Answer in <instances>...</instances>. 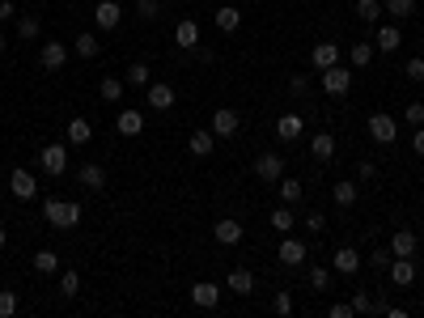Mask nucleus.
I'll return each instance as SVG.
<instances>
[{
    "mask_svg": "<svg viewBox=\"0 0 424 318\" xmlns=\"http://www.w3.org/2000/svg\"><path fill=\"white\" fill-rule=\"evenodd\" d=\"M42 217H47L51 229H76L85 212H81V204H72V200H42Z\"/></svg>",
    "mask_w": 424,
    "mask_h": 318,
    "instance_id": "1",
    "label": "nucleus"
},
{
    "mask_svg": "<svg viewBox=\"0 0 424 318\" xmlns=\"http://www.w3.org/2000/svg\"><path fill=\"white\" fill-rule=\"evenodd\" d=\"M331 98H344L348 89H353V68L340 59V64H331V68H323V81H319Z\"/></svg>",
    "mask_w": 424,
    "mask_h": 318,
    "instance_id": "2",
    "label": "nucleus"
},
{
    "mask_svg": "<svg viewBox=\"0 0 424 318\" xmlns=\"http://www.w3.org/2000/svg\"><path fill=\"white\" fill-rule=\"evenodd\" d=\"M38 166H42V174L59 178L68 170V144H42L38 149Z\"/></svg>",
    "mask_w": 424,
    "mask_h": 318,
    "instance_id": "3",
    "label": "nucleus"
},
{
    "mask_svg": "<svg viewBox=\"0 0 424 318\" xmlns=\"http://www.w3.org/2000/svg\"><path fill=\"white\" fill-rule=\"evenodd\" d=\"M369 136H374L378 144H395V140H399V123H395V115L374 110V115H369Z\"/></svg>",
    "mask_w": 424,
    "mask_h": 318,
    "instance_id": "4",
    "label": "nucleus"
},
{
    "mask_svg": "<svg viewBox=\"0 0 424 318\" xmlns=\"http://www.w3.org/2000/svg\"><path fill=\"white\" fill-rule=\"evenodd\" d=\"M255 178L259 183H280L285 178V153H259L255 157Z\"/></svg>",
    "mask_w": 424,
    "mask_h": 318,
    "instance_id": "5",
    "label": "nucleus"
},
{
    "mask_svg": "<svg viewBox=\"0 0 424 318\" xmlns=\"http://www.w3.org/2000/svg\"><path fill=\"white\" fill-rule=\"evenodd\" d=\"M331 268L344 272V276H357V272L365 268V259H361L357 246H336V251H331Z\"/></svg>",
    "mask_w": 424,
    "mask_h": 318,
    "instance_id": "6",
    "label": "nucleus"
},
{
    "mask_svg": "<svg viewBox=\"0 0 424 318\" xmlns=\"http://www.w3.org/2000/svg\"><path fill=\"white\" fill-rule=\"evenodd\" d=\"M399 42H403V30H399L395 21H378V34H374V51L391 55V51H399Z\"/></svg>",
    "mask_w": 424,
    "mask_h": 318,
    "instance_id": "7",
    "label": "nucleus"
},
{
    "mask_svg": "<svg viewBox=\"0 0 424 318\" xmlns=\"http://www.w3.org/2000/svg\"><path fill=\"white\" fill-rule=\"evenodd\" d=\"M238 127H242V115H238V110H229V106L212 110V136H217V140H225V136H238Z\"/></svg>",
    "mask_w": 424,
    "mask_h": 318,
    "instance_id": "8",
    "label": "nucleus"
},
{
    "mask_svg": "<svg viewBox=\"0 0 424 318\" xmlns=\"http://www.w3.org/2000/svg\"><path fill=\"white\" fill-rule=\"evenodd\" d=\"M119 21H123L119 0H98V4H93V25H98V30H115Z\"/></svg>",
    "mask_w": 424,
    "mask_h": 318,
    "instance_id": "9",
    "label": "nucleus"
},
{
    "mask_svg": "<svg viewBox=\"0 0 424 318\" xmlns=\"http://www.w3.org/2000/svg\"><path fill=\"white\" fill-rule=\"evenodd\" d=\"M38 64H42L47 72H59V68L68 64V47H64V42H55V38H47V42H42V51H38Z\"/></svg>",
    "mask_w": 424,
    "mask_h": 318,
    "instance_id": "10",
    "label": "nucleus"
},
{
    "mask_svg": "<svg viewBox=\"0 0 424 318\" xmlns=\"http://www.w3.org/2000/svg\"><path fill=\"white\" fill-rule=\"evenodd\" d=\"M242 234H246V229H242V221H238V217H221V221L212 225V238H217L221 246H238V242H242Z\"/></svg>",
    "mask_w": 424,
    "mask_h": 318,
    "instance_id": "11",
    "label": "nucleus"
},
{
    "mask_svg": "<svg viewBox=\"0 0 424 318\" xmlns=\"http://www.w3.org/2000/svg\"><path fill=\"white\" fill-rule=\"evenodd\" d=\"M306 251H310V246H306L302 238L280 234V263H285V268H302V263H306Z\"/></svg>",
    "mask_w": 424,
    "mask_h": 318,
    "instance_id": "12",
    "label": "nucleus"
},
{
    "mask_svg": "<svg viewBox=\"0 0 424 318\" xmlns=\"http://www.w3.org/2000/svg\"><path fill=\"white\" fill-rule=\"evenodd\" d=\"M144 98H149V106H153V110H170L178 93H174V85H166V81H149Z\"/></svg>",
    "mask_w": 424,
    "mask_h": 318,
    "instance_id": "13",
    "label": "nucleus"
},
{
    "mask_svg": "<svg viewBox=\"0 0 424 318\" xmlns=\"http://www.w3.org/2000/svg\"><path fill=\"white\" fill-rule=\"evenodd\" d=\"M8 191H13L17 200H34V195H38V178H34L30 170H13V174H8Z\"/></svg>",
    "mask_w": 424,
    "mask_h": 318,
    "instance_id": "14",
    "label": "nucleus"
},
{
    "mask_svg": "<svg viewBox=\"0 0 424 318\" xmlns=\"http://www.w3.org/2000/svg\"><path fill=\"white\" fill-rule=\"evenodd\" d=\"M76 183H81L85 191H106V170H102L98 161H85V166L76 170Z\"/></svg>",
    "mask_w": 424,
    "mask_h": 318,
    "instance_id": "15",
    "label": "nucleus"
},
{
    "mask_svg": "<svg viewBox=\"0 0 424 318\" xmlns=\"http://www.w3.org/2000/svg\"><path fill=\"white\" fill-rule=\"evenodd\" d=\"M386 246H391V255H395V259H416V251H420L412 229H395V238H391Z\"/></svg>",
    "mask_w": 424,
    "mask_h": 318,
    "instance_id": "16",
    "label": "nucleus"
},
{
    "mask_svg": "<svg viewBox=\"0 0 424 318\" xmlns=\"http://www.w3.org/2000/svg\"><path fill=\"white\" fill-rule=\"evenodd\" d=\"M191 302H195L200 310H217V306H221V285H208V280L191 285Z\"/></svg>",
    "mask_w": 424,
    "mask_h": 318,
    "instance_id": "17",
    "label": "nucleus"
},
{
    "mask_svg": "<svg viewBox=\"0 0 424 318\" xmlns=\"http://www.w3.org/2000/svg\"><path fill=\"white\" fill-rule=\"evenodd\" d=\"M115 127H119V136H140V132H144V110H136V106L119 110Z\"/></svg>",
    "mask_w": 424,
    "mask_h": 318,
    "instance_id": "18",
    "label": "nucleus"
},
{
    "mask_svg": "<svg viewBox=\"0 0 424 318\" xmlns=\"http://www.w3.org/2000/svg\"><path fill=\"white\" fill-rule=\"evenodd\" d=\"M302 132H306V119H302V115H280V119H276V136H280L285 144L302 140Z\"/></svg>",
    "mask_w": 424,
    "mask_h": 318,
    "instance_id": "19",
    "label": "nucleus"
},
{
    "mask_svg": "<svg viewBox=\"0 0 424 318\" xmlns=\"http://www.w3.org/2000/svg\"><path fill=\"white\" fill-rule=\"evenodd\" d=\"M212 144H217L212 127H200V132H191V140H187V153H191V157H212Z\"/></svg>",
    "mask_w": 424,
    "mask_h": 318,
    "instance_id": "20",
    "label": "nucleus"
},
{
    "mask_svg": "<svg viewBox=\"0 0 424 318\" xmlns=\"http://www.w3.org/2000/svg\"><path fill=\"white\" fill-rule=\"evenodd\" d=\"M225 289L238 293V297H251V293H255V276H251L246 268H234V272L225 276Z\"/></svg>",
    "mask_w": 424,
    "mask_h": 318,
    "instance_id": "21",
    "label": "nucleus"
},
{
    "mask_svg": "<svg viewBox=\"0 0 424 318\" xmlns=\"http://www.w3.org/2000/svg\"><path fill=\"white\" fill-rule=\"evenodd\" d=\"M212 21H217V30H221V34H234V30L242 25V8H234V4H221V8L212 13Z\"/></svg>",
    "mask_w": 424,
    "mask_h": 318,
    "instance_id": "22",
    "label": "nucleus"
},
{
    "mask_svg": "<svg viewBox=\"0 0 424 318\" xmlns=\"http://www.w3.org/2000/svg\"><path fill=\"white\" fill-rule=\"evenodd\" d=\"M174 42H178L183 51H191V47H200V25H195L191 17H183V21L174 25Z\"/></svg>",
    "mask_w": 424,
    "mask_h": 318,
    "instance_id": "23",
    "label": "nucleus"
},
{
    "mask_svg": "<svg viewBox=\"0 0 424 318\" xmlns=\"http://www.w3.org/2000/svg\"><path fill=\"white\" fill-rule=\"evenodd\" d=\"M310 59H314V72H323V68H331V64H340L344 55H340V47H336V42H319V47L310 51Z\"/></svg>",
    "mask_w": 424,
    "mask_h": 318,
    "instance_id": "24",
    "label": "nucleus"
},
{
    "mask_svg": "<svg viewBox=\"0 0 424 318\" xmlns=\"http://www.w3.org/2000/svg\"><path fill=\"white\" fill-rule=\"evenodd\" d=\"M64 136H68V144H76V149H81V144H89V140H93V127H89V119H81V115H76V119H68Z\"/></svg>",
    "mask_w": 424,
    "mask_h": 318,
    "instance_id": "25",
    "label": "nucleus"
},
{
    "mask_svg": "<svg viewBox=\"0 0 424 318\" xmlns=\"http://www.w3.org/2000/svg\"><path fill=\"white\" fill-rule=\"evenodd\" d=\"M386 272H391V280H395L399 289H412V280H416V263H412V259H391Z\"/></svg>",
    "mask_w": 424,
    "mask_h": 318,
    "instance_id": "26",
    "label": "nucleus"
},
{
    "mask_svg": "<svg viewBox=\"0 0 424 318\" xmlns=\"http://www.w3.org/2000/svg\"><path fill=\"white\" fill-rule=\"evenodd\" d=\"M310 153H314V161H331V157H336V136H331V132H314Z\"/></svg>",
    "mask_w": 424,
    "mask_h": 318,
    "instance_id": "27",
    "label": "nucleus"
},
{
    "mask_svg": "<svg viewBox=\"0 0 424 318\" xmlns=\"http://www.w3.org/2000/svg\"><path fill=\"white\" fill-rule=\"evenodd\" d=\"M38 34H42V17H38V13H21V17H17V38L34 42Z\"/></svg>",
    "mask_w": 424,
    "mask_h": 318,
    "instance_id": "28",
    "label": "nucleus"
},
{
    "mask_svg": "<svg viewBox=\"0 0 424 318\" xmlns=\"http://www.w3.org/2000/svg\"><path fill=\"white\" fill-rule=\"evenodd\" d=\"M123 89H127V81H119V76H102V81H98V98H102V102H119Z\"/></svg>",
    "mask_w": 424,
    "mask_h": 318,
    "instance_id": "29",
    "label": "nucleus"
},
{
    "mask_svg": "<svg viewBox=\"0 0 424 318\" xmlns=\"http://www.w3.org/2000/svg\"><path fill=\"white\" fill-rule=\"evenodd\" d=\"M348 64L353 68H369L374 64V42H353L348 47Z\"/></svg>",
    "mask_w": 424,
    "mask_h": 318,
    "instance_id": "30",
    "label": "nucleus"
},
{
    "mask_svg": "<svg viewBox=\"0 0 424 318\" xmlns=\"http://www.w3.org/2000/svg\"><path fill=\"white\" fill-rule=\"evenodd\" d=\"M382 13H386V8H382V0H357V17H361L365 25H378V21H382Z\"/></svg>",
    "mask_w": 424,
    "mask_h": 318,
    "instance_id": "31",
    "label": "nucleus"
},
{
    "mask_svg": "<svg viewBox=\"0 0 424 318\" xmlns=\"http://www.w3.org/2000/svg\"><path fill=\"white\" fill-rule=\"evenodd\" d=\"M276 187H280V204H297V200L306 195V187H302V178H280Z\"/></svg>",
    "mask_w": 424,
    "mask_h": 318,
    "instance_id": "32",
    "label": "nucleus"
},
{
    "mask_svg": "<svg viewBox=\"0 0 424 318\" xmlns=\"http://www.w3.org/2000/svg\"><path fill=\"white\" fill-rule=\"evenodd\" d=\"M331 200H336L340 208H353V204H357V183H348V178L336 183V187H331Z\"/></svg>",
    "mask_w": 424,
    "mask_h": 318,
    "instance_id": "33",
    "label": "nucleus"
},
{
    "mask_svg": "<svg viewBox=\"0 0 424 318\" xmlns=\"http://www.w3.org/2000/svg\"><path fill=\"white\" fill-rule=\"evenodd\" d=\"M268 221H272V229H276V234H289V229H293V221H297V217H293V204H280Z\"/></svg>",
    "mask_w": 424,
    "mask_h": 318,
    "instance_id": "34",
    "label": "nucleus"
},
{
    "mask_svg": "<svg viewBox=\"0 0 424 318\" xmlns=\"http://www.w3.org/2000/svg\"><path fill=\"white\" fill-rule=\"evenodd\" d=\"M34 272H38V276H55V272H59V255H55V251H38V255H34Z\"/></svg>",
    "mask_w": 424,
    "mask_h": 318,
    "instance_id": "35",
    "label": "nucleus"
},
{
    "mask_svg": "<svg viewBox=\"0 0 424 318\" xmlns=\"http://www.w3.org/2000/svg\"><path fill=\"white\" fill-rule=\"evenodd\" d=\"M123 81H127V85H136V89H149V81H153V76H149V64H144V59H136V64L127 68V76H123Z\"/></svg>",
    "mask_w": 424,
    "mask_h": 318,
    "instance_id": "36",
    "label": "nucleus"
},
{
    "mask_svg": "<svg viewBox=\"0 0 424 318\" xmlns=\"http://www.w3.org/2000/svg\"><path fill=\"white\" fill-rule=\"evenodd\" d=\"M382 8H386L395 21H408V17H416V0H386Z\"/></svg>",
    "mask_w": 424,
    "mask_h": 318,
    "instance_id": "37",
    "label": "nucleus"
},
{
    "mask_svg": "<svg viewBox=\"0 0 424 318\" xmlns=\"http://www.w3.org/2000/svg\"><path fill=\"white\" fill-rule=\"evenodd\" d=\"M102 47H98V34H76V55L81 59H93Z\"/></svg>",
    "mask_w": 424,
    "mask_h": 318,
    "instance_id": "38",
    "label": "nucleus"
},
{
    "mask_svg": "<svg viewBox=\"0 0 424 318\" xmlns=\"http://www.w3.org/2000/svg\"><path fill=\"white\" fill-rule=\"evenodd\" d=\"M76 293H81V276H76V272H64V276H59V297L72 302Z\"/></svg>",
    "mask_w": 424,
    "mask_h": 318,
    "instance_id": "39",
    "label": "nucleus"
},
{
    "mask_svg": "<svg viewBox=\"0 0 424 318\" xmlns=\"http://www.w3.org/2000/svg\"><path fill=\"white\" fill-rule=\"evenodd\" d=\"M327 280H331V272H327V268H319V263H314V268H310V289H314V293H327V289H331V285H327Z\"/></svg>",
    "mask_w": 424,
    "mask_h": 318,
    "instance_id": "40",
    "label": "nucleus"
},
{
    "mask_svg": "<svg viewBox=\"0 0 424 318\" xmlns=\"http://www.w3.org/2000/svg\"><path fill=\"white\" fill-rule=\"evenodd\" d=\"M136 13H140V21H157L161 17V0H136Z\"/></svg>",
    "mask_w": 424,
    "mask_h": 318,
    "instance_id": "41",
    "label": "nucleus"
},
{
    "mask_svg": "<svg viewBox=\"0 0 424 318\" xmlns=\"http://www.w3.org/2000/svg\"><path fill=\"white\" fill-rule=\"evenodd\" d=\"M17 306H21L17 293H13V289H0V318H13L17 314Z\"/></svg>",
    "mask_w": 424,
    "mask_h": 318,
    "instance_id": "42",
    "label": "nucleus"
},
{
    "mask_svg": "<svg viewBox=\"0 0 424 318\" xmlns=\"http://www.w3.org/2000/svg\"><path fill=\"white\" fill-rule=\"evenodd\" d=\"M353 310H357V314H374V293H369V289H357Z\"/></svg>",
    "mask_w": 424,
    "mask_h": 318,
    "instance_id": "43",
    "label": "nucleus"
},
{
    "mask_svg": "<svg viewBox=\"0 0 424 318\" xmlns=\"http://www.w3.org/2000/svg\"><path fill=\"white\" fill-rule=\"evenodd\" d=\"M391 259H395V255H391V246H382V251H374L365 263H369V268H378V272H386V268H391Z\"/></svg>",
    "mask_w": 424,
    "mask_h": 318,
    "instance_id": "44",
    "label": "nucleus"
},
{
    "mask_svg": "<svg viewBox=\"0 0 424 318\" xmlns=\"http://www.w3.org/2000/svg\"><path fill=\"white\" fill-rule=\"evenodd\" d=\"M289 93H297V98H306V93H310V76H306V72H297V76H289Z\"/></svg>",
    "mask_w": 424,
    "mask_h": 318,
    "instance_id": "45",
    "label": "nucleus"
},
{
    "mask_svg": "<svg viewBox=\"0 0 424 318\" xmlns=\"http://www.w3.org/2000/svg\"><path fill=\"white\" fill-rule=\"evenodd\" d=\"M272 310H276V314H293V293H285V289H280V293L272 297Z\"/></svg>",
    "mask_w": 424,
    "mask_h": 318,
    "instance_id": "46",
    "label": "nucleus"
},
{
    "mask_svg": "<svg viewBox=\"0 0 424 318\" xmlns=\"http://www.w3.org/2000/svg\"><path fill=\"white\" fill-rule=\"evenodd\" d=\"M403 119H408L412 127H424V102H412V106L403 110Z\"/></svg>",
    "mask_w": 424,
    "mask_h": 318,
    "instance_id": "47",
    "label": "nucleus"
},
{
    "mask_svg": "<svg viewBox=\"0 0 424 318\" xmlns=\"http://www.w3.org/2000/svg\"><path fill=\"white\" fill-rule=\"evenodd\" d=\"M403 72H408V76H412V81H424V55H412V59H408V68H403Z\"/></svg>",
    "mask_w": 424,
    "mask_h": 318,
    "instance_id": "48",
    "label": "nucleus"
},
{
    "mask_svg": "<svg viewBox=\"0 0 424 318\" xmlns=\"http://www.w3.org/2000/svg\"><path fill=\"white\" fill-rule=\"evenodd\" d=\"M327 314H331V318H357V310H353V302H336Z\"/></svg>",
    "mask_w": 424,
    "mask_h": 318,
    "instance_id": "49",
    "label": "nucleus"
},
{
    "mask_svg": "<svg viewBox=\"0 0 424 318\" xmlns=\"http://www.w3.org/2000/svg\"><path fill=\"white\" fill-rule=\"evenodd\" d=\"M323 225H327L323 212H310V217H306V229H310V234H323Z\"/></svg>",
    "mask_w": 424,
    "mask_h": 318,
    "instance_id": "50",
    "label": "nucleus"
},
{
    "mask_svg": "<svg viewBox=\"0 0 424 318\" xmlns=\"http://www.w3.org/2000/svg\"><path fill=\"white\" fill-rule=\"evenodd\" d=\"M374 174H378V166H374V161H361V166H357V178H361V183H369Z\"/></svg>",
    "mask_w": 424,
    "mask_h": 318,
    "instance_id": "51",
    "label": "nucleus"
},
{
    "mask_svg": "<svg viewBox=\"0 0 424 318\" xmlns=\"http://www.w3.org/2000/svg\"><path fill=\"white\" fill-rule=\"evenodd\" d=\"M191 51H195L200 64H217V51H208V47H191Z\"/></svg>",
    "mask_w": 424,
    "mask_h": 318,
    "instance_id": "52",
    "label": "nucleus"
},
{
    "mask_svg": "<svg viewBox=\"0 0 424 318\" xmlns=\"http://www.w3.org/2000/svg\"><path fill=\"white\" fill-rule=\"evenodd\" d=\"M412 149H416V157H424V127H416V136H412Z\"/></svg>",
    "mask_w": 424,
    "mask_h": 318,
    "instance_id": "53",
    "label": "nucleus"
},
{
    "mask_svg": "<svg viewBox=\"0 0 424 318\" xmlns=\"http://www.w3.org/2000/svg\"><path fill=\"white\" fill-rule=\"evenodd\" d=\"M8 17H17V8H13L8 0H0V21H8Z\"/></svg>",
    "mask_w": 424,
    "mask_h": 318,
    "instance_id": "54",
    "label": "nucleus"
},
{
    "mask_svg": "<svg viewBox=\"0 0 424 318\" xmlns=\"http://www.w3.org/2000/svg\"><path fill=\"white\" fill-rule=\"evenodd\" d=\"M4 242H8V229H4V221H0V251H4Z\"/></svg>",
    "mask_w": 424,
    "mask_h": 318,
    "instance_id": "55",
    "label": "nucleus"
},
{
    "mask_svg": "<svg viewBox=\"0 0 424 318\" xmlns=\"http://www.w3.org/2000/svg\"><path fill=\"white\" fill-rule=\"evenodd\" d=\"M4 47H8V38H4V34H0V55H4Z\"/></svg>",
    "mask_w": 424,
    "mask_h": 318,
    "instance_id": "56",
    "label": "nucleus"
}]
</instances>
